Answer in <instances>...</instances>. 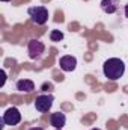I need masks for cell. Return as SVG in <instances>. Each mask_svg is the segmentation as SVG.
<instances>
[{"label":"cell","mask_w":128,"mask_h":130,"mask_svg":"<svg viewBox=\"0 0 128 130\" xmlns=\"http://www.w3.org/2000/svg\"><path fill=\"white\" fill-rule=\"evenodd\" d=\"M53 101H54L53 95H47V94L38 95L36 100H35V107H36L38 112H42V113H44V112H48V110L51 109Z\"/></svg>","instance_id":"cell-5"},{"label":"cell","mask_w":128,"mask_h":130,"mask_svg":"<svg viewBox=\"0 0 128 130\" xmlns=\"http://www.w3.org/2000/svg\"><path fill=\"white\" fill-rule=\"evenodd\" d=\"M54 130H62V129H54Z\"/></svg>","instance_id":"cell-16"},{"label":"cell","mask_w":128,"mask_h":130,"mask_svg":"<svg viewBox=\"0 0 128 130\" xmlns=\"http://www.w3.org/2000/svg\"><path fill=\"white\" fill-rule=\"evenodd\" d=\"M124 14H125V17L128 18V5H125V8H124Z\"/></svg>","instance_id":"cell-12"},{"label":"cell","mask_w":128,"mask_h":130,"mask_svg":"<svg viewBox=\"0 0 128 130\" xmlns=\"http://www.w3.org/2000/svg\"><path fill=\"white\" fill-rule=\"evenodd\" d=\"M2 77H3V79H2V82H0V86H3L5 82H6V73H5V71H2Z\"/></svg>","instance_id":"cell-11"},{"label":"cell","mask_w":128,"mask_h":130,"mask_svg":"<svg viewBox=\"0 0 128 130\" xmlns=\"http://www.w3.org/2000/svg\"><path fill=\"white\" fill-rule=\"evenodd\" d=\"M27 52H29V58L30 59H39L44 55V52H45V45L39 39H30L29 45H27Z\"/></svg>","instance_id":"cell-4"},{"label":"cell","mask_w":128,"mask_h":130,"mask_svg":"<svg viewBox=\"0 0 128 130\" xmlns=\"http://www.w3.org/2000/svg\"><path fill=\"white\" fill-rule=\"evenodd\" d=\"M50 39L53 42H59V41L63 39V33L60 32V30H51L50 32Z\"/></svg>","instance_id":"cell-10"},{"label":"cell","mask_w":128,"mask_h":130,"mask_svg":"<svg viewBox=\"0 0 128 130\" xmlns=\"http://www.w3.org/2000/svg\"><path fill=\"white\" fill-rule=\"evenodd\" d=\"M101 9L105 14H115L119 9V0H101Z\"/></svg>","instance_id":"cell-8"},{"label":"cell","mask_w":128,"mask_h":130,"mask_svg":"<svg viewBox=\"0 0 128 130\" xmlns=\"http://www.w3.org/2000/svg\"><path fill=\"white\" fill-rule=\"evenodd\" d=\"M17 89L20 92H32L35 89V83L29 79H21L17 82Z\"/></svg>","instance_id":"cell-9"},{"label":"cell","mask_w":128,"mask_h":130,"mask_svg":"<svg viewBox=\"0 0 128 130\" xmlns=\"http://www.w3.org/2000/svg\"><path fill=\"white\" fill-rule=\"evenodd\" d=\"M91 130H101V129H98V127H95V129H91Z\"/></svg>","instance_id":"cell-14"},{"label":"cell","mask_w":128,"mask_h":130,"mask_svg":"<svg viewBox=\"0 0 128 130\" xmlns=\"http://www.w3.org/2000/svg\"><path fill=\"white\" fill-rule=\"evenodd\" d=\"M2 121H3L6 126H17V124L21 121V113H20V110H18L15 106L8 107V109L5 110V113H3Z\"/></svg>","instance_id":"cell-3"},{"label":"cell","mask_w":128,"mask_h":130,"mask_svg":"<svg viewBox=\"0 0 128 130\" xmlns=\"http://www.w3.org/2000/svg\"><path fill=\"white\" fill-rule=\"evenodd\" d=\"M66 123V117H65L63 112H54L50 115V124L54 127V129H62Z\"/></svg>","instance_id":"cell-7"},{"label":"cell","mask_w":128,"mask_h":130,"mask_svg":"<svg viewBox=\"0 0 128 130\" xmlns=\"http://www.w3.org/2000/svg\"><path fill=\"white\" fill-rule=\"evenodd\" d=\"M102 71H104V76L109 80H118L125 73V64L119 58H110V59H107L104 62Z\"/></svg>","instance_id":"cell-1"},{"label":"cell","mask_w":128,"mask_h":130,"mask_svg":"<svg viewBox=\"0 0 128 130\" xmlns=\"http://www.w3.org/2000/svg\"><path fill=\"white\" fill-rule=\"evenodd\" d=\"M29 130H44L42 127H32V129H29Z\"/></svg>","instance_id":"cell-13"},{"label":"cell","mask_w":128,"mask_h":130,"mask_svg":"<svg viewBox=\"0 0 128 130\" xmlns=\"http://www.w3.org/2000/svg\"><path fill=\"white\" fill-rule=\"evenodd\" d=\"M27 14L33 23H36L39 26L45 24L48 20V9L45 6H32L27 9Z\"/></svg>","instance_id":"cell-2"},{"label":"cell","mask_w":128,"mask_h":130,"mask_svg":"<svg viewBox=\"0 0 128 130\" xmlns=\"http://www.w3.org/2000/svg\"><path fill=\"white\" fill-rule=\"evenodd\" d=\"M59 65H60V68H62L63 71L69 73V71H74V70H75V67H77V59H75L74 56L66 55V56H62V58L59 59Z\"/></svg>","instance_id":"cell-6"},{"label":"cell","mask_w":128,"mask_h":130,"mask_svg":"<svg viewBox=\"0 0 128 130\" xmlns=\"http://www.w3.org/2000/svg\"><path fill=\"white\" fill-rule=\"evenodd\" d=\"M2 2H11V0H2Z\"/></svg>","instance_id":"cell-15"}]
</instances>
